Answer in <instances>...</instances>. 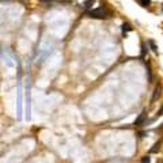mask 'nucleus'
I'll use <instances>...</instances> for the list:
<instances>
[{"mask_svg":"<svg viewBox=\"0 0 163 163\" xmlns=\"http://www.w3.org/2000/svg\"><path fill=\"white\" fill-rule=\"evenodd\" d=\"M87 14H88L91 18H98V19H103V18H109V16H110V11H109L106 7H99L96 10L88 11Z\"/></svg>","mask_w":163,"mask_h":163,"instance_id":"f257e3e1","label":"nucleus"},{"mask_svg":"<svg viewBox=\"0 0 163 163\" xmlns=\"http://www.w3.org/2000/svg\"><path fill=\"white\" fill-rule=\"evenodd\" d=\"M145 118H147V112L144 110V112L141 113L140 115H139L137 118H136V121H134V125H136V126H140V125H143L144 121H145Z\"/></svg>","mask_w":163,"mask_h":163,"instance_id":"f03ea898","label":"nucleus"},{"mask_svg":"<svg viewBox=\"0 0 163 163\" xmlns=\"http://www.w3.org/2000/svg\"><path fill=\"white\" fill-rule=\"evenodd\" d=\"M162 95V84H158L155 87V91H153V95H152V99H151V102H155L159 96Z\"/></svg>","mask_w":163,"mask_h":163,"instance_id":"7ed1b4c3","label":"nucleus"},{"mask_svg":"<svg viewBox=\"0 0 163 163\" xmlns=\"http://www.w3.org/2000/svg\"><path fill=\"white\" fill-rule=\"evenodd\" d=\"M132 26L129 25V23H124V25H122V34L124 35H126V33L128 31H132Z\"/></svg>","mask_w":163,"mask_h":163,"instance_id":"20e7f679","label":"nucleus"},{"mask_svg":"<svg viewBox=\"0 0 163 163\" xmlns=\"http://www.w3.org/2000/svg\"><path fill=\"white\" fill-rule=\"evenodd\" d=\"M160 144H162V141H158V143H155V144H153V147L150 150V152H151V153L158 152V151L160 150Z\"/></svg>","mask_w":163,"mask_h":163,"instance_id":"39448f33","label":"nucleus"},{"mask_svg":"<svg viewBox=\"0 0 163 163\" xmlns=\"http://www.w3.org/2000/svg\"><path fill=\"white\" fill-rule=\"evenodd\" d=\"M93 4H94V0H84V8H87V10H88V8H91V7H93Z\"/></svg>","mask_w":163,"mask_h":163,"instance_id":"423d86ee","label":"nucleus"},{"mask_svg":"<svg viewBox=\"0 0 163 163\" xmlns=\"http://www.w3.org/2000/svg\"><path fill=\"white\" fill-rule=\"evenodd\" d=\"M148 44H150V46H151V49H152L153 53H158V46L155 45V42H153L152 39H150V41H148Z\"/></svg>","mask_w":163,"mask_h":163,"instance_id":"0eeeda50","label":"nucleus"},{"mask_svg":"<svg viewBox=\"0 0 163 163\" xmlns=\"http://www.w3.org/2000/svg\"><path fill=\"white\" fill-rule=\"evenodd\" d=\"M141 7H148L151 4V0H137Z\"/></svg>","mask_w":163,"mask_h":163,"instance_id":"6e6552de","label":"nucleus"},{"mask_svg":"<svg viewBox=\"0 0 163 163\" xmlns=\"http://www.w3.org/2000/svg\"><path fill=\"white\" fill-rule=\"evenodd\" d=\"M141 163H151V158L148 156V155L143 156V159H141Z\"/></svg>","mask_w":163,"mask_h":163,"instance_id":"1a4fd4ad","label":"nucleus"},{"mask_svg":"<svg viewBox=\"0 0 163 163\" xmlns=\"http://www.w3.org/2000/svg\"><path fill=\"white\" fill-rule=\"evenodd\" d=\"M156 132H160V133H163V124H162V126H159V128L156 129Z\"/></svg>","mask_w":163,"mask_h":163,"instance_id":"9d476101","label":"nucleus"},{"mask_svg":"<svg viewBox=\"0 0 163 163\" xmlns=\"http://www.w3.org/2000/svg\"><path fill=\"white\" fill-rule=\"evenodd\" d=\"M44 1H48V0H44Z\"/></svg>","mask_w":163,"mask_h":163,"instance_id":"9b49d317","label":"nucleus"}]
</instances>
